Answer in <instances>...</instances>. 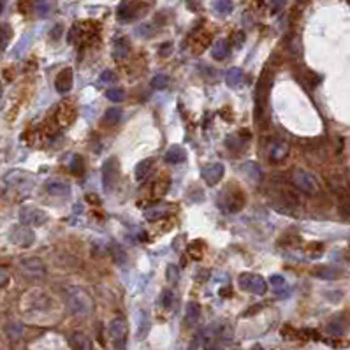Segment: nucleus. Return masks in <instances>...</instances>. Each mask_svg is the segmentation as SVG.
Segmentation results:
<instances>
[{
	"mask_svg": "<svg viewBox=\"0 0 350 350\" xmlns=\"http://www.w3.org/2000/svg\"><path fill=\"white\" fill-rule=\"evenodd\" d=\"M167 85H169V76H166V74H155L152 80V88H155V90H164V88H167Z\"/></svg>",
	"mask_w": 350,
	"mask_h": 350,
	"instance_id": "33",
	"label": "nucleus"
},
{
	"mask_svg": "<svg viewBox=\"0 0 350 350\" xmlns=\"http://www.w3.org/2000/svg\"><path fill=\"white\" fill-rule=\"evenodd\" d=\"M71 171H73L74 174H80L83 173V159L81 157H74L73 159V166H71Z\"/></svg>",
	"mask_w": 350,
	"mask_h": 350,
	"instance_id": "41",
	"label": "nucleus"
},
{
	"mask_svg": "<svg viewBox=\"0 0 350 350\" xmlns=\"http://www.w3.org/2000/svg\"><path fill=\"white\" fill-rule=\"evenodd\" d=\"M120 180V164L116 157H109L102 166V185L106 192H113Z\"/></svg>",
	"mask_w": 350,
	"mask_h": 350,
	"instance_id": "5",
	"label": "nucleus"
},
{
	"mask_svg": "<svg viewBox=\"0 0 350 350\" xmlns=\"http://www.w3.org/2000/svg\"><path fill=\"white\" fill-rule=\"evenodd\" d=\"M44 188L49 195H56V197H67L71 195V183L62 178H49L44 183Z\"/></svg>",
	"mask_w": 350,
	"mask_h": 350,
	"instance_id": "11",
	"label": "nucleus"
},
{
	"mask_svg": "<svg viewBox=\"0 0 350 350\" xmlns=\"http://www.w3.org/2000/svg\"><path fill=\"white\" fill-rule=\"evenodd\" d=\"M73 83H74V74H73V69H63L62 73L56 76L55 80V88L58 94H67V92H71V88H73Z\"/></svg>",
	"mask_w": 350,
	"mask_h": 350,
	"instance_id": "15",
	"label": "nucleus"
},
{
	"mask_svg": "<svg viewBox=\"0 0 350 350\" xmlns=\"http://www.w3.org/2000/svg\"><path fill=\"white\" fill-rule=\"evenodd\" d=\"M213 7H215L217 13H220V14H229L231 11H233V2H231V0H215Z\"/></svg>",
	"mask_w": 350,
	"mask_h": 350,
	"instance_id": "36",
	"label": "nucleus"
},
{
	"mask_svg": "<svg viewBox=\"0 0 350 350\" xmlns=\"http://www.w3.org/2000/svg\"><path fill=\"white\" fill-rule=\"evenodd\" d=\"M239 287L246 292H253L257 296H264L267 292V282L260 274L243 273L239 276Z\"/></svg>",
	"mask_w": 350,
	"mask_h": 350,
	"instance_id": "7",
	"label": "nucleus"
},
{
	"mask_svg": "<svg viewBox=\"0 0 350 350\" xmlns=\"http://www.w3.org/2000/svg\"><path fill=\"white\" fill-rule=\"evenodd\" d=\"M245 173L255 181H259L260 178H262V171H260V167L257 166L255 162H246L245 164Z\"/></svg>",
	"mask_w": 350,
	"mask_h": 350,
	"instance_id": "32",
	"label": "nucleus"
},
{
	"mask_svg": "<svg viewBox=\"0 0 350 350\" xmlns=\"http://www.w3.org/2000/svg\"><path fill=\"white\" fill-rule=\"evenodd\" d=\"M220 206H222L226 212L229 213H238L245 208V194L239 190L238 187H227L226 190L222 192V197H220Z\"/></svg>",
	"mask_w": 350,
	"mask_h": 350,
	"instance_id": "4",
	"label": "nucleus"
},
{
	"mask_svg": "<svg viewBox=\"0 0 350 350\" xmlns=\"http://www.w3.org/2000/svg\"><path fill=\"white\" fill-rule=\"evenodd\" d=\"M250 350H264V347H262V345H253Z\"/></svg>",
	"mask_w": 350,
	"mask_h": 350,
	"instance_id": "44",
	"label": "nucleus"
},
{
	"mask_svg": "<svg viewBox=\"0 0 350 350\" xmlns=\"http://www.w3.org/2000/svg\"><path fill=\"white\" fill-rule=\"evenodd\" d=\"M226 83L229 88H238L243 83V71L239 67H231L226 74Z\"/></svg>",
	"mask_w": 350,
	"mask_h": 350,
	"instance_id": "22",
	"label": "nucleus"
},
{
	"mask_svg": "<svg viewBox=\"0 0 350 350\" xmlns=\"http://www.w3.org/2000/svg\"><path fill=\"white\" fill-rule=\"evenodd\" d=\"M130 55V42H128L127 37H116L115 42H113V56L116 60H125Z\"/></svg>",
	"mask_w": 350,
	"mask_h": 350,
	"instance_id": "16",
	"label": "nucleus"
},
{
	"mask_svg": "<svg viewBox=\"0 0 350 350\" xmlns=\"http://www.w3.org/2000/svg\"><path fill=\"white\" fill-rule=\"evenodd\" d=\"M199 317H201V306L197 305V303H188L187 305V310H185V320H187V324H195L199 320Z\"/></svg>",
	"mask_w": 350,
	"mask_h": 350,
	"instance_id": "24",
	"label": "nucleus"
},
{
	"mask_svg": "<svg viewBox=\"0 0 350 350\" xmlns=\"http://www.w3.org/2000/svg\"><path fill=\"white\" fill-rule=\"evenodd\" d=\"M11 39H13V28H11V25L4 23L2 27H0V53L6 51Z\"/></svg>",
	"mask_w": 350,
	"mask_h": 350,
	"instance_id": "25",
	"label": "nucleus"
},
{
	"mask_svg": "<svg viewBox=\"0 0 350 350\" xmlns=\"http://www.w3.org/2000/svg\"><path fill=\"white\" fill-rule=\"evenodd\" d=\"M11 280V274H9V269L6 266H0V289L6 287Z\"/></svg>",
	"mask_w": 350,
	"mask_h": 350,
	"instance_id": "42",
	"label": "nucleus"
},
{
	"mask_svg": "<svg viewBox=\"0 0 350 350\" xmlns=\"http://www.w3.org/2000/svg\"><path fill=\"white\" fill-rule=\"evenodd\" d=\"M208 44H209V35L202 34V35H199V37L194 39V44H192V48H194V53H201Z\"/></svg>",
	"mask_w": 350,
	"mask_h": 350,
	"instance_id": "35",
	"label": "nucleus"
},
{
	"mask_svg": "<svg viewBox=\"0 0 350 350\" xmlns=\"http://www.w3.org/2000/svg\"><path fill=\"white\" fill-rule=\"evenodd\" d=\"M174 303V294L171 289H164L162 294H160V305L164 306V308H171Z\"/></svg>",
	"mask_w": 350,
	"mask_h": 350,
	"instance_id": "38",
	"label": "nucleus"
},
{
	"mask_svg": "<svg viewBox=\"0 0 350 350\" xmlns=\"http://www.w3.org/2000/svg\"><path fill=\"white\" fill-rule=\"evenodd\" d=\"M65 305L71 313L74 315H87L94 308L90 294L80 287H69L65 291Z\"/></svg>",
	"mask_w": 350,
	"mask_h": 350,
	"instance_id": "1",
	"label": "nucleus"
},
{
	"mask_svg": "<svg viewBox=\"0 0 350 350\" xmlns=\"http://www.w3.org/2000/svg\"><path fill=\"white\" fill-rule=\"evenodd\" d=\"M141 6V4L137 2H128V0H125V2H121L120 6H118L116 9V18L120 21H123V23H128V21L135 20L137 16H141L143 13H139L137 7Z\"/></svg>",
	"mask_w": 350,
	"mask_h": 350,
	"instance_id": "13",
	"label": "nucleus"
},
{
	"mask_svg": "<svg viewBox=\"0 0 350 350\" xmlns=\"http://www.w3.org/2000/svg\"><path fill=\"white\" fill-rule=\"evenodd\" d=\"M104 123L106 125H116L118 121L121 120V108H109L108 111L104 113Z\"/></svg>",
	"mask_w": 350,
	"mask_h": 350,
	"instance_id": "28",
	"label": "nucleus"
},
{
	"mask_svg": "<svg viewBox=\"0 0 350 350\" xmlns=\"http://www.w3.org/2000/svg\"><path fill=\"white\" fill-rule=\"evenodd\" d=\"M171 46H173L171 42H167L166 46H162V48H160V56H167V55H169V53H171V51H169Z\"/></svg>",
	"mask_w": 350,
	"mask_h": 350,
	"instance_id": "43",
	"label": "nucleus"
},
{
	"mask_svg": "<svg viewBox=\"0 0 350 350\" xmlns=\"http://www.w3.org/2000/svg\"><path fill=\"white\" fill-rule=\"evenodd\" d=\"M152 167H153V159H143L139 164H135V169H134L135 181H145V178L150 174Z\"/></svg>",
	"mask_w": 350,
	"mask_h": 350,
	"instance_id": "20",
	"label": "nucleus"
},
{
	"mask_svg": "<svg viewBox=\"0 0 350 350\" xmlns=\"http://www.w3.org/2000/svg\"><path fill=\"white\" fill-rule=\"evenodd\" d=\"M11 241H13L16 246L27 248V246H30L32 243L35 241V236L27 226H23V224H21V226H16V227H13V229H11Z\"/></svg>",
	"mask_w": 350,
	"mask_h": 350,
	"instance_id": "9",
	"label": "nucleus"
},
{
	"mask_svg": "<svg viewBox=\"0 0 350 350\" xmlns=\"http://www.w3.org/2000/svg\"><path fill=\"white\" fill-rule=\"evenodd\" d=\"M243 134H245V135H241V132H239V134H236V135L234 134L229 135V137L226 139V146H227V148L233 150V152H234V150L241 152V150L245 148L246 143L250 141V132H248V134H246V132H243Z\"/></svg>",
	"mask_w": 350,
	"mask_h": 350,
	"instance_id": "19",
	"label": "nucleus"
},
{
	"mask_svg": "<svg viewBox=\"0 0 350 350\" xmlns=\"http://www.w3.org/2000/svg\"><path fill=\"white\" fill-rule=\"evenodd\" d=\"M2 94H4V90H2V81H0V99H2Z\"/></svg>",
	"mask_w": 350,
	"mask_h": 350,
	"instance_id": "45",
	"label": "nucleus"
},
{
	"mask_svg": "<svg viewBox=\"0 0 350 350\" xmlns=\"http://www.w3.org/2000/svg\"><path fill=\"white\" fill-rule=\"evenodd\" d=\"M109 338L116 350H127V338H128V324L123 317H115L109 322Z\"/></svg>",
	"mask_w": 350,
	"mask_h": 350,
	"instance_id": "3",
	"label": "nucleus"
},
{
	"mask_svg": "<svg viewBox=\"0 0 350 350\" xmlns=\"http://www.w3.org/2000/svg\"><path fill=\"white\" fill-rule=\"evenodd\" d=\"M71 343H73L74 350H94L92 340L85 333H74L71 336Z\"/></svg>",
	"mask_w": 350,
	"mask_h": 350,
	"instance_id": "21",
	"label": "nucleus"
},
{
	"mask_svg": "<svg viewBox=\"0 0 350 350\" xmlns=\"http://www.w3.org/2000/svg\"><path fill=\"white\" fill-rule=\"evenodd\" d=\"M118 80V76L115 73H113V71H102V74L101 76H99V83L101 85H113L115 83V81Z\"/></svg>",
	"mask_w": 350,
	"mask_h": 350,
	"instance_id": "39",
	"label": "nucleus"
},
{
	"mask_svg": "<svg viewBox=\"0 0 350 350\" xmlns=\"http://www.w3.org/2000/svg\"><path fill=\"white\" fill-rule=\"evenodd\" d=\"M109 253H111L113 260H115L116 264H125V262H127V253H125L123 250L116 245V243H113V245L109 246Z\"/></svg>",
	"mask_w": 350,
	"mask_h": 350,
	"instance_id": "30",
	"label": "nucleus"
},
{
	"mask_svg": "<svg viewBox=\"0 0 350 350\" xmlns=\"http://www.w3.org/2000/svg\"><path fill=\"white\" fill-rule=\"evenodd\" d=\"M224 173H226L224 164L222 162H213L202 169V180H204V183L209 185V187H215V185L222 180Z\"/></svg>",
	"mask_w": 350,
	"mask_h": 350,
	"instance_id": "12",
	"label": "nucleus"
},
{
	"mask_svg": "<svg viewBox=\"0 0 350 350\" xmlns=\"http://www.w3.org/2000/svg\"><path fill=\"white\" fill-rule=\"evenodd\" d=\"M164 215H166V208L162 206H153V208L146 209L145 212V219L148 222H157V220H162Z\"/></svg>",
	"mask_w": 350,
	"mask_h": 350,
	"instance_id": "27",
	"label": "nucleus"
},
{
	"mask_svg": "<svg viewBox=\"0 0 350 350\" xmlns=\"http://www.w3.org/2000/svg\"><path fill=\"white\" fill-rule=\"evenodd\" d=\"M167 190H169V180H159L155 183V194L157 195H166Z\"/></svg>",
	"mask_w": 350,
	"mask_h": 350,
	"instance_id": "40",
	"label": "nucleus"
},
{
	"mask_svg": "<svg viewBox=\"0 0 350 350\" xmlns=\"http://www.w3.org/2000/svg\"><path fill=\"white\" fill-rule=\"evenodd\" d=\"M292 183H294V187L298 188L299 192H303L305 195H317L320 190L315 176H313L310 171L301 169V167H296V169L292 171Z\"/></svg>",
	"mask_w": 350,
	"mask_h": 350,
	"instance_id": "2",
	"label": "nucleus"
},
{
	"mask_svg": "<svg viewBox=\"0 0 350 350\" xmlns=\"http://www.w3.org/2000/svg\"><path fill=\"white\" fill-rule=\"evenodd\" d=\"M106 97L111 102H121L125 99V90L123 88H108L106 90Z\"/></svg>",
	"mask_w": 350,
	"mask_h": 350,
	"instance_id": "34",
	"label": "nucleus"
},
{
	"mask_svg": "<svg viewBox=\"0 0 350 350\" xmlns=\"http://www.w3.org/2000/svg\"><path fill=\"white\" fill-rule=\"evenodd\" d=\"M6 333L13 341H18L23 336V326H21L20 322H9L6 326Z\"/></svg>",
	"mask_w": 350,
	"mask_h": 350,
	"instance_id": "26",
	"label": "nucleus"
},
{
	"mask_svg": "<svg viewBox=\"0 0 350 350\" xmlns=\"http://www.w3.org/2000/svg\"><path fill=\"white\" fill-rule=\"evenodd\" d=\"M164 160H166L167 164H181V162H185V160H187V152H185L183 146L173 145L166 152V155H164Z\"/></svg>",
	"mask_w": 350,
	"mask_h": 350,
	"instance_id": "17",
	"label": "nucleus"
},
{
	"mask_svg": "<svg viewBox=\"0 0 350 350\" xmlns=\"http://www.w3.org/2000/svg\"><path fill=\"white\" fill-rule=\"evenodd\" d=\"M313 274H315L317 278H322V280H334V278L340 276L341 271H340V269H336V267L320 266V267H317V269L313 271Z\"/></svg>",
	"mask_w": 350,
	"mask_h": 350,
	"instance_id": "23",
	"label": "nucleus"
},
{
	"mask_svg": "<svg viewBox=\"0 0 350 350\" xmlns=\"http://www.w3.org/2000/svg\"><path fill=\"white\" fill-rule=\"evenodd\" d=\"M141 319H139V329H137V338L139 340H145L146 334L150 333V319L145 312H141Z\"/></svg>",
	"mask_w": 350,
	"mask_h": 350,
	"instance_id": "29",
	"label": "nucleus"
},
{
	"mask_svg": "<svg viewBox=\"0 0 350 350\" xmlns=\"http://www.w3.org/2000/svg\"><path fill=\"white\" fill-rule=\"evenodd\" d=\"M269 284H271V287L274 289L276 294H282L284 291H287V284H285V278L282 276V274H273V276L269 278Z\"/></svg>",
	"mask_w": 350,
	"mask_h": 350,
	"instance_id": "31",
	"label": "nucleus"
},
{
	"mask_svg": "<svg viewBox=\"0 0 350 350\" xmlns=\"http://www.w3.org/2000/svg\"><path fill=\"white\" fill-rule=\"evenodd\" d=\"M166 276L169 284H176V282L180 280V267H178L176 264H169L166 269Z\"/></svg>",
	"mask_w": 350,
	"mask_h": 350,
	"instance_id": "37",
	"label": "nucleus"
},
{
	"mask_svg": "<svg viewBox=\"0 0 350 350\" xmlns=\"http://www.w3.org/2000/svg\"><path fill=\"white\" fill-rule=\"evenodd\" d=\"M48 213L37 206H23L20 209V222L27 227H41L48 222Z\"/></svg>",
	"mask_w": 350,
	"mask_h": 350,
	"instance_id": "6",
	"label": "nucleus"
},
{
	"mask_svg": "<svg viewBox=\"0 0 350 350\" xmlns=\"http://www.w3.org/2000/svg\"><path fill=\"white\" fill-rule=\"evenodd\" d=\"M76 115H78V109L74 106V102H63L60 104V108L56 109V123L60 127H69L73 125V121L76 120Z\"/></svg>",
	"mask_w": 350,
	"mask_h": 350,
	"instance_id": "10",
	"label": "nucleus"
},
{
	"mask_svg": "<svg viewBox=\"0 0 350 350\" xmlns=\"http://www.w3.org/2000/svg\"><path fill=\"white\" fill-rule=\"evenodd\" d=\"M20 269L28 278H42L46 274V264L39 257H27L20 260Z\"/></svg>",
	"mask_w": 350,
	"mask_h": 350,
	"instance_id": "8",
	"label": "nucleus"
},
{
	"mask_svg": "<svg viewBox=\"0 0 350 350\" xmlns=\"http://www.w3.org/2000/svg\"><path fill=\"white\" fill-rule=\"evenodd\" d=\"M229 53H231V44L227 39H220V41H217L212 48V56L215 60H219V62L226 60L227 56H229Z\"/></svg>",
	"mask_w": 350,
	"mask_h": 350,
	"instance_id": "18",
	"label": "nucleus"
},
{
	"mask_svg": "<svg viewBox=\"0 0 350 350\" xmlns=\"http://www.w3.org/2000/svg\"><path fill=\"white\" fill-rule=\"evenodd\" d=\"M289 155V145L284 141H273L267 148V157L271 162H282Z\"/></svg>",
	"mask_w": 350,
	"mask_h": 350,
	"instance_id": "14",
	"label": "nucleus"
}]
</instances>
